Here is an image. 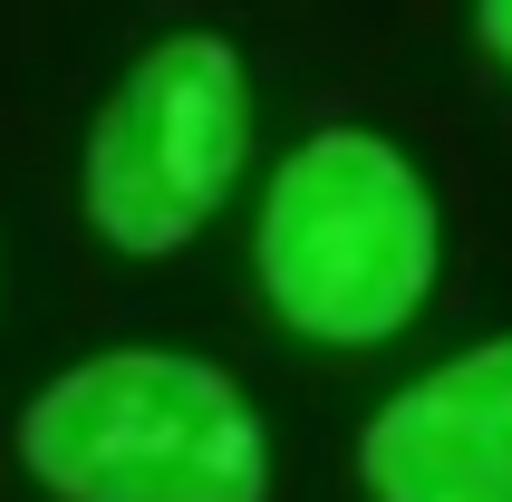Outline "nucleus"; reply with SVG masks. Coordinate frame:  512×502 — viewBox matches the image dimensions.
<instances>
[{"mask_svg":"<svg viewBox=\"0 0 512 502\" xmlns=\"http://www.w3.org/2000/svg\"><path fill=\"white\" fill-rule=\"evenodd\" d=\"M20 464L58 502H261L271 435L252 396L184 348H107L58 367L20 416Z\"/></svg>","mask_w":512,"mask_h":502,"instance_id":"nucleus-1","label":"nucleus"},{"mask_svg":"<svg viewBox=\"0 0 512 502\" xmlns=\"http://www.w3.org/2000/svg\"><path fill=\"white\" fill-rule=\"evenodd\" d=\"M261 290L300 338L319 348H377L397 338L435 290L445 232L435 194L387 136L368 126H319L290 145V165L261 194Z\"/></svg>","mask_w":512,"mask_h":502,"instance_id":"nucleus-2","label":"nucleus"},{"mask_svg":"<svg viewBox=\"0 0 512 502\" xmlns=\"http://www.w3.org/2000/svg\"><path fill=\"white\" fill-rule=\"evenodd\" d=\"M242 145H252V87H242L232 39L184 29L165 49H145L116 78V97L97 107V126H87L78 194H87L97 242L126 251V261L184 251L223 213Z\"/></svg>","mask_w":512,"mask_h":502,"instance_id":"nucleus-3","label":"nucleus"},{"mask_svg":"<svg viewBox=\"0 0 512 502\" xmlns=\"http://www.w3.org/2000/svg\"><path fill=\"white\" fill-rule=\"evenodd\" d=\"M358 483L377 502H512V338L387 396L358 435Z\"/></svg>","mask_w":512,"mask_h":502,"instance_id":"nucleus-4","label":"nucleus"},{"mask_svg":"<svg viewBox=\"0 0 512 502\" xmlns=\"http://www.w3.org/2000/svg\"><path fill=\"white\" fill-rule=\"evenodd\" d=\"M474 29H484V49L512 68V0H474Z\"/></svg>","mask_w":512,"mask_h":502,"instance_id":"nucleus-5","label":"nucleus"}]
</instances>
